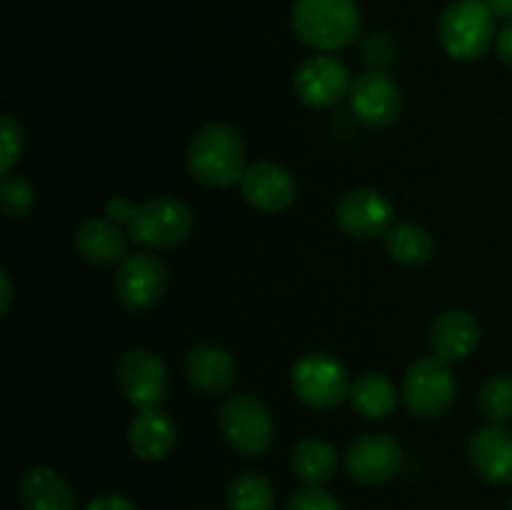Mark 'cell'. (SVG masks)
<instances>
[{
    "label": "cell",
    "instance_id": "6da1fadb",
    "mask_svg": "<svg viewBox=\"0 0 512 510\" xmlns=\"http://www.w3.org/2000/svg\"><path fill=\"white\" fill-rule=\"evenodd\" d=\"M188 173L205 188H230L245 173V143L233 125L208 123L193 135L185 153Z\"/></svg>",
    "mask_w": 512,
    "mask_h": 510
},
{
    "label": "cell",
    "instance_id": "7a4b0ae2",
    "mask_svg": "<svg viewBox=\"0 0 512 510\" xmlns=\"http://www.w3.org/2000/svg\"><path fill=\"white\" fill-rule=\"evenodd\" d=\"M290 23L308 48L335 53L360 38L363 15L355 0H295Z\"/></svg>",
    "mask_w": 512,
    "mask_h": 510
},
{
    "label": "cell",
    "instance_id": "3957f363",
    "mask_svg": "<svg viewBox=\"0 0 512 510\" xmlns=\"http://www.w3.org/2000/svg\"><path fill=\"white\" fill-rule=\"evenodd\" d=\"M440 45L453 60L483 58L495 40V15L485 0H458L448 5L438 25Z\"/></svg>",
    "mask_w": 512,
    "mask_h": 510
},
{
    "label": "cell",
    "instance_id": "277c9868",
    "mask_svg": "<svg viewBox=\"0 0 512 510\" xmlns=\"http://www.w3.org/2000/svg\"><path fill=\"white\" fill-rule=\"evenodd\" d=\"M193 225L195 215L183 200L158 195V198L135 205L125 230H128V238L133 243L155 250H170L188 240V235L193 233Z\"/></svg>",
    "mask_w": 512,
    "mask_h": 510
},
{
    "label": "cell",
    "instance_id": "5b68a950",
    "mask_svg": "<svg viewBox=\"0 0 512 510\" xmlns=\"http://www.w3.org/2000/svg\"><path fill=\"white\" fill-rule=\"evenodd\" d=\"M218 425L225 443L245 458H260L268 453L275 440L270 410L265 408L263 400L250 393L230 395L220 408Z\"/></svg>",
    "mask_w": 512,
    "mask_h": 510
},
{
    "label": "cell",
    "instance_id": "8992f818",
    "mask_svg": "<svg viewBox=\"0 0 512 510\" xmlns=\"http://www.w3.org/2000/svg\"><path fill=\"white\" fill-rule=\"evenodd\" d=\"M290 385L305 405L318 410L338 408L353 390L345 365L330 353H308L295 360L290 370Z\"/></svg>",
    "mask_w": 512,
    "mask_h": 510
},
{
    "label": "cell",
    "instance_id": "52a82bcc",
    "mask_svg": "<svg viewBox=\"0 0 512 510\" xmlns=\"http://www.w3.org/2000/svg\"><path fill=\"white\" fill-rule=\"evenodd\" d=\"M458 395V383L448 363L440 358H418L403 375V400L420 418H440Z\"/></svg>",
    "mask_w": 512,
    "mask_h": 510
},
{
    "label": "cell",
    "instance_id": "ba28073f",
    "mask_svg": "<svg viewBox=\"0 0 512 510\" xmlns=\"http://www.w3.org/2000/svg\"><path fill=\"white\" fill-rule=\"evenodd\" d=\"M168 290V265L160 255L133 253L118 265L115 295L128 313H148Z\"/></svg>",
    "mask_w": 512,
    "mask_h": 510
},
{
    "label": "cell",
    "instance_id": "9c48e42d",
    "mask_svg": "<svg viewBox=\"0 0 512 510\" xmlns=\"http://www.w3.org/2000/svg\"><path fill=\"white\" fill-rule=\"evenodd\" d=\"M350 108L370 128H390L403 113V93L383 70H368L350 83Z\"/></svg>",
    "mask_w": 512,
    "mask_h": 510
},
{
    "label": "cell",
    "instance_id": "30bf717a",
    "mask_svg": "<svg viewBox=\"0 0 512 510\" xmlns=\"http://www.w3.org/2000/svg\"><path fill=\"white\" fill-rule=\"evenodd\" d=\"M403 468V448L388 433H370L355 440L345 453V470L360 485H383Z\"/></svg>",
    "mask_w": 512,
    "mask_h": 510
},
{
    "label": "cell",
    "instance_id": "8fae6325",
    "mask_svg": "<svg viewBox=\"0 0 512 510\" xmlns=\"http://www.w3.org/2000/svg\"><path fill=\"white\" fill-rule=\"evenodd\" d=\"M118 385L125 398L133 405L143 408H158L170 390V375L160 355L153 350H130L123 355L118 365Z\"/></svg>",
    "mask_w": 512,
    "mask_h": 510
},
{
    "label": "cell",
    "instance_id": "7c38bea8",
    "mask_svg": "<svg viewBox=\"0 0 512 510\" xmlns=\"http://www.w3.org/2000/svg\"><path fill=\"white\" fill-rule=\"evenodd\" d=\"M335 218L340 230L350 238L373 240L393 228L395 208L380 190L355 188L338 200Z\"/></svg>",
    "mask_w": 512,
    "mask_h": 510
},
{
    "label": "cell",
    "instance_id": "4fadbf2b",
    "mask_svg": "<svg viewBox=\"0 0 512 510\" xmlns=\"http://www.w3.org/2000/svg\"><path fill=\"white\" fill-rule=\"evenodd\" d=\"M350 83L353 80L343 60L333 55H313L295 70L293 88L300 103L310 108H330L350 93Z\"/></svg>",
    "mask_w": 512,
    "mask_h": 510
},
{
    "label": "cell",
    "instance_id": "5bb4252c",
    "mask_svg": "<svg viewBox=\"0 0 512 510\" xmlns=\"http://www.w3.org/2000/svg\"><path fill=\"white\" fill-rule=\"evenodd\" d=\"M240 195L263 213H283L295 203L298 185L283 165L255 163L240 178Z\"/></svg>",
    "mask_w": 512,
    "mask_h": 510
},
{
    "label": "cell",
    "instance_id": "9a60e30c",
    "mask_svg": "<svg viewBox=\"0 0 512 510\" xmlns=\"http://www.w3.org/2000/svg\"><path fill=\"white\" fill-rule=\"evenodd\" d=\"M430 343H433L435 358L448 365L470 358L480 345L478 318L468 310H448L435 320Z\"/></svg>",
    "mask_w": 512,
    "mask_h": 510
},
{
    "label": "cell",
    "instance_id": "2e32d148",
    "mask_svg": "<svg viewBox=\"0 0 512 510\" xmlns=\"http://www.w3.org/2000/svg\"><path fill=\"white\" fill-rule=\"evenodd\" d=\"M470 463L483 480L512 485V433L503 425H490L470 438Z\"/></svg>",
    "mask_w": 512,
    "mask_h": 510
},
{
    "label": "cell",
    "instance_id": "e0dca14e",
    "mask_svg": "<svg viewBox=\"0 0 512 510\" xmlns=\"http://www.w3.org/2000/svg\"><path fill=\"white\" fill-rule=\"evenodd\" d=\"M128 443L140 460L158 463L173 453L178 443V425L160 408H143L130 423Z\"/></svg>",
    "mask_w": 512,
    "mask_h": 510
},
{
    "label": "cell",
    "instance_id": "ac0fdd59",
    "mask_svg": "<svg viewBox=\"0 0 512 510\" xmlns=\"http://www.w3.org/2000/svg\"><path fill=\"white\" fill-rule=\"evenodd\" d=\"M185 375L200 393L223 395L235 383V360L218 345H198L185 358Z\"/></svg>",
    "mask_w": 512,
    "mask_h": 510
},
{
    "label": "cell",
    "instance_id": "d6986e66",
    "mask_svg": "<svg viewBox=\"0 0 512 510\" xmlns=\"http://www.w3.org/2000/svg\"><path fill=\"white\" fill-rule=\"evenodd\" d=\"M128 233L118 228L108 218H88L75 230V248L88 263L93 265H113L123 263L128 255Z\"/></svg>",
    "mask_w": 512,
    "mask_h": 510
},
{
    "label": "cell",
    "instance_id": "ffe728a7",
    "mask_svg": "<svg viewBox=\"0 0 512 510\" xmlns=\"http://www.w3.org/2000/svg\"><path fill=\"white\" fill-rule=\"evenodd\" d=\"M20 503L25 510H75V495L63 475L38 465L20 478Z\"/></svg>",
    "mask_w": 512,
    "mask_h": 510
},
{
    "label": "cell",
    "instance_id": "44dd1931",
    "mask_svg": "<svg viewBox=\"0 0 512 510\" xmlns=\"http://www.w3.org/2000/svg\"><path fill=\"white\" fill-rule=\"evenodd\" d=\"M350 403L358 415L368 420H383L395 413L398 405V390L388 375L365 373L360 375L350 390Z\"/></svg>",
    "mask_w": 512,
    "mask_h": 510
},
{
    "label": "cell",
    "instance_id": "7402d4cb",
    "mask_svg": "<svg viewBox=\"0 0 512 510\" xmlns=\"http://www.w3.org/2000/svg\"><path fill=\"white\" fill-rule=\"evenodd\" d=\"M338 450L328 440L305 438L293 450V473L305 485H325L338 473Z\"/></svg>",
    "mask_w": 512,
    "mask_h": 510
},
{
    "label": "cell",
    "instance_id": "603a6c76",
    "mask_svg": "<svg viewBox=\"0 0 512 510\" xmlns=\"http://www.w3.org/2000/svg\"><path fill=\"white\" fill-rule=\"evenodd\" d=\"M385 250L395 263L405 268H418L425 265L435 253L433 235L418 223H400L385 233Z\"/></svg>",
    "mask_w": 512,
    "mask_h": 510
},
{
    "label": "cell",
    "instance_id": "cb8c5ba5",
    "mask_svg": "<svg viewBox=\"0 0 512 510\" xmlns=\"http://www.w3.org/2000/svg\"><path fill=\"white\" fill-rule=\"evenodd\" d=\"M228 510H275V488L265 475L240 473L225 490Z\"/></svg>",
    "mask_w": 512,
    "mask_h": 510
},
{
    "label": "cell",
    "instance_id": "d4e9b609",
    "mask_svg": "<svg viewBox=\"0 0 512 510\" xmlns=\"http://www.w3.org/2000/svg\"><path fill=\"white\" fill-rule=\"evenodd\" d=\"M480 410L493 425H505L512 420V375L498 373L485 380L478 395Z\"/></svg>",
    "mask_w": 512,
    "mask_h": 510
},
{
    "label": "cell",
    "instance_id": "484cf974",
    "mask_svg": "<svg viewBox=\"0 0 512 510\" xmlns=\"http://www.w3.org/2000/svg\"><path fill=\"white\" fill-rule=\"evenodd\" d=\"M0 205L10 218H25L35 205V188L25 175L8 173L0 183Z\"/></svg>",
    "mask_w": 512,
    "mask_h": 510
},
{
    "label": "cell",
    "instance_id": "4316f807",
    "mask_svg": "<svg viewBox=\"0 0 512 510\" xmlns=\"http://www.w3.org/2000/svg\"><path fill=\"white\" fill-rule=\"evenodd\" d=\"M25 150V128L13 118V115H3L0 123V173L8 175L13 165Z\"/></svg>",
    "mask_w": 512,
    "mask_h": 510
},
{
    "label": "cell",
    "instance_id": "83f0119b",
    "mask_svg": "<svg viewBox=\"0 0 512 510\" xmlns=\"http://www.w3.org/2000/svg\"><path fill=\"white\" fill-rule=\"evenodd\" d=\"M285 510H343L335 495L323 490V485H305V488L295 490L288 500Z\"/></svg>",
    "mask_w": 512,
    "mask_h": 510
},
{
    "label": "cell",
    "instance_id": "f1b7e54d",
    "mask_svg": "<svg viewBox=\"0 0 512 510\" xmlns=\"http://www.w3.org/2000/svg\"><path fill=\"white\" fill-rule=\"evenodd\" d=\"M135 205H130L125 198H113L108 200V205H105V215H108V220H113L115 225H128L130 215H133Z\"/></svg>",
    "mask_w": 512,
    "mask_h": 510
},
{
    "label": "cell",
    "instance_id": "f546056e",
    "mask_svg": "<svg viewBox=\"0 0 512 510\" xmlns=\"http://www.w3.org/2000/svg\"><path fill=\"white\" fill-rule=\"evenodd\" d=\"M85 510H138V508H135L128 498H123V495H103V498H95Z\"/></svg>",
    "mask_w": 512,
    "mask_h": 510
},
{
    "label": "cell",
    "instance_id": "4dcf8cb0",
    "mask_svg": "<svg viewBox=\"0 0 512 510\" xmlns=\"http://www.w3.org/2000/svg\"><path fill=\"white\" fill-rule=\"evenodd\" d=\"M498 58L512 70V23L505 25L498 35Z\"/></svg>",
    "mask_w": 512,
    "mask_h": 510
},
{
    "label": "cell",
    "instance_id": "1f68e13d",
    "mask_svg": "<svg viewBox=\"0 0 512 510\" xmlns=\"http://www.w3.org/2000/svg\"><path fill=\"white\" fill-rule=\"evenodd\" d=\"M0 283H3V305H0V313H8L10 310V300H13V283H10V273L8 270H0Z\"/></svg>",
    "mask_w": 512,
    "mask_h": 510
},
{
    "label": "cell",
    "instance_id": "d6a6232c",
    "mask_svg": "<svg viewBox=\"0 0 512 510\" xmlns=\"http://www.w3.org/2000/svg\"><path fill=\"white\" fill-rule=\"evenodd\" d=\"M495 18H512V0H485Z\"/></svg>",
    "mask_w": 512,
    "mask_h": 510
},
{
    "label": "cell",
    "instance_id": "836d02e7",
    "mask_svg": "<svg viewBox=\"0 0 512 510\" xmlns=\"http://www.w3.org/2000/svg\"><path fill=\"white\" fill-rule=\"evenodd\" d=\"M510 510H512V503H510Z\"/></svg>",
    "mask_w": 512,
    "mask_h": 510
}]
</instances>
